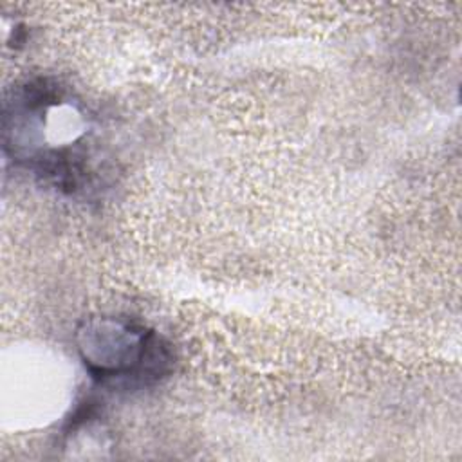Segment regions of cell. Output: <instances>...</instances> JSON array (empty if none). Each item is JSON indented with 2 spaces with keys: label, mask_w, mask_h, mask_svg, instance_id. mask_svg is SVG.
<instances>
[{
  "label": "cell",
  "mask_w": 462,
  "mask_h": 462,
  "mask_svg": "<svg viewBox=\"0 0 462 462\" xmlns=\"http://www.w3.org/2000/svg\"><path fill=\"white\" fill-rule=\"evenodd\" d=\"M74 341L87 372L99 384L146 386L173 366L170 345L130 318H88L78 327Z\"/></svg>",
  "instance_id": "1"
}]
</instances>
